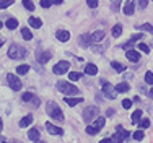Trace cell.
I'll return each mask as SVG.
<instances>
[{
	"instance_id": "obj_1",
	"label": "cell",
	"mask_w": 153,
	"mask_h": 143,
	"mask_svg": "<svg viewBox=\"0 0 153 143\" xmlns=\"http://www.w3.org/2000/svg\"><path fill=\"white\" fill-rule=\"evenodd\" d=\"M46 112H47V116L52 117L54 120H57V122H64V114H62L59 104H56V102H47Z\"/></svg>"
},
{
	"instance_id": "obj_2",
	"label": "cell",
	"mask_w": 153,
	"mask_h": 143,
	"mask_svg": "<svg viewBox=\"0 0 153 143\" xmlns=\"http://www.w3.org/2000/svg\"><path fill=\"white\" fill-rule=\"evenodd\" d=\"M26 52L28 50L25 49L23 46H20V44H12L10 49H8V57L13 59V60H20V59L26 57Z\"/></svg>"
},
{
	"instance_id": "obj_3",
	"label": "cell",
	"mask_w": 153,
	"mask_h": 143,
	"mask_svg": "<svg viewBox=\"0 0 153 143\" xmlns=\"http://www.w3.org/2000/svg\"><path fill=\"white\" fill-rule=\"evenodd\" d=\"M57 91H60L62 94L68 96V94H76L78 93V88H76L75 85H72V83H68V82L60 80V82L57 83Z\"/></svg>"
},
{
	"instance_id": "obj_4",
	"label": "cell",
	"mask_w": 153,
	"mask_h": 143,
	"mask_svg": "<svg viewBox=\"0 0 153 143\" xmlns=\"http://www.w3.org/2000/svg\"><path fill=\"white\" fill-rule=\"evenodd\" d=\"M98 114H100V109H98L96 106H88V107H85V111H83V120H85V122L96 120Z\"/></svg>"
},
{
	"instance_id": "obj_5",
	"label": "cell",
	"mask_w": 153,
	"mask_h": 143,
	"mask_svg": "<svg viewBox=\"0 0 153 143\" xmlns=\"http://www.w3.org/2000/svg\"><path fill=\"white\" fill-rule=\"evenodd\" d=\"M104 124H106V119H104V117H98V119L94 120L93 125H88V127H86V133H88V135H96Z\"/></svg>"
},
{
	"instance_id": "obj_6",
	"label": "cell",
	"mask_w": 153,
	"mask_h": 143,
	"mask_svg": "<svg viewBox=\"0 0 153 143\" xmlns=\"http://www.w3.org/2000/svg\"><path fill=\"white\" fill-rule=\"evenodd\" d=\"M103 94L104 98H108V99H116V96H117V90H116V86H112L111 83H103Z\"/></svg>"
},
{
	"instance_id": "obj_7",
	"label": "cell",
	"mask_w": 153,
	"mask_h": 143,
	"mask_svg": "<svg viewBox=\"0 0 153 143\" xmlns=\"http://www.w3.org/2000/svg\"><path fill=\"white\" fill-rule=\"evenodd\" d=\"M130 137V133L127 130H124L122 127H117L116 129V133H114V137H112V142L114 143H124L127 140V138Z\"/></svg>"
},
{
	"instance_id": "obj_8",
	"label": "cell",
	"mask_w": 153,
	"mask_h": 143,
	"mask_svg": "<svg viewBox=\"0 0 153 143\" xmlns=\"http://www.w3.org/2000/svg\"><path fill=\"white\" fill-rule=\"evenodd\" d=\"M7 82H8V86L12 88L13 91H20L21 90V86H23V83H21V80L20 78H16L13 73H8L7 75Z\"/></svg>"
},
{
	"instance_id": "obj_9",
	"label": "cell",
	"mask_w": 153,
	"mask_h": 143,
	"mask_svg": "<svg viewBox=\"0 0 153 143\" xmlns=\"http://www.w3.org/2000/svg\"><path fill=\"white\" fill-rule=\"evenodd\" d=\"M21 99L25 102H28V104H31L33 107H39V104H41V99L33 93H25L23 96H21Z\"/></svg>"
},
{
	"instance_id": "obj_10",
	"label": "cell",
	"mask_w": 153,
	"mask_h": 143,
	"mask_svg": "<svg viewBox=\"0 0 153 143\" xmlns=\"http://www.w3.org/2000/svg\"><path fill=\"white\" fill-rule=\"evenodd\" d=\"M70 68V64H68L67 60H60V62H57L56 65H54V73L56 75H62V73H67V70Z\"/></svg>"
},
{
	"instance_id": "obj_11",
	"label": "cell",
	"mask_w": 153,
	"mask_h": 143,
	"mask_svg": "<svg viewBox=\"0 0 153 143\" xmlns=\"http://www.w3.org/2000/svg\"><path fill=\"white\" fill-rule=\"evenodd\" d=\"M51 57H52V54H51L49 50H38V52H36V60L41 65L46 64V62H49Z\"/></svg>"
},
{
	"instance_id": "obj_12",
	"label": "cell",
	"mask_w": 153,
	"mask_h": 143,
	"mask_svg": "<svg viewBox=\"0 0 153 143\" xmlns=\"http://www.w3.org/2000/svg\"><path fill=\"white\" fill-rule=\"evenodd\" d=\"M78 44L82 47H90L93 44V38H91V34H82L78 38Z\"/></svg>"
},
{
	"instance_id": "obj_13",
	"label": "cell",
	"mask_w": 153,
	"mask_h": 143,
	"mask_svg": "<svg viewBox=\"0 0 153 143\" xmlns=\"http://www.w3.org/2000/svg\"><path fill=\"white\" fill-rule=\"evenodd\" d=\"M56 38L59 39L60 42H67L68 39H70V33H68L67 29H59V31L56 33Z\"/></svg>"
},
{
	"instance_id": "obj_14",
	"label": "cell",
	"mask_w": 153,
	"mask_h": 143,
	"mask_svg": "<svg viewBox=\"0 0 153 143\" xmlns=\"http://www.w3.org/2000/svg\"><path fill=\"white\" fill-rule=\"evenodd\" d=\"M46 129H47V132H49L51 135H62L64 133V130H62L60 127H56L54 124H51V122L46 124Z\"/></svg>"
},
{
	"instance_id": "obj_15",
	"label": "cell",
	"mask_w": 153,
	"mask_h": 143,
	"mask_svg": "<svg viewBox=\"0 0 153 143\" xmlns=\"http://www.w3.org/2000/svg\"><path fill=\"white\" fill-rule=\"evenodd\" d=\"M126 57L129 59L130 62H138V60H140V54H138L137 50H134V49H127Z\"/></svg>"
},
{
	"instance_id": "obj_16",
	"label": "cell",
	"mask_w": 153,
	"mask_h": 143,
	"mask_svg": "<svg viewBox=\"0 0 153 143\" xmlns=\"http://www.w3.org/2000/svg\"><path fill=\"white\" fill-rule=\"evenodd\" d=\"M134 12H135V3H134V0H129V2L126 3V7H124V13L134 15Z\"/></svg>"
},
{
	"instance_id": "obj_17",
	"label": "cell",
	"mask_w": 153,
	"mask_h": 143,
	"mask_svg": "<svg viewBox=\"0 0 153 143\" xmlns=\"http://www.w3.org/2000/svg\"><path fill=\"white\" fill-rule=\"evenodd\" d=\"M28 23H30V26L36 28V29L42 26V20H41V18H36V16H30V20H28Z\"/></svg>"
},
{
	"instance_id": "obj_18",
	"label": "cell",
	"mask_w": 153,
	"mask_h": 143,
	"mask_svg": "<svg viewBox=\"0 0 153 143\" xmlns=\"http://www.w3.org/2000/svg\"><path fill=\"white\" fill-rule=\"evenodd\" d=\"M80 102H83V98H68V96H65V104H68L70 107L80 104Z\"/></svg>"
},
{
	"instance_id": "obj_19",
	"label": "cell",
	"mask_w": 153,
	"mask_h": 143,
	"mask_svg": "<svg viewBox=\"0 0 153 143\" xmlns=\"http://www.w3.org/2000/svg\"><path fill=\"white\" fill-rule=\"evenodd\" d=\"M33 120H34V119H33V116H31V114L25 116L23 119L20 120V127H23V129H25V127H30L31 124H33Z\"/></svg>"
},
{
	"instance_id": "obj_20",
	"label": "cell",
	"mask_w": 153,
	"mask_h": 143,
	"mask_svg": "<svg viewBox=\"0 0 153 143\" xmlns=\"http://www.w3.org/2000/svg\"><path fill=\"white\" fill-rule=\"evenodd\" d=\"M104 31H94L93 34H91V38H93V42H101L104 39Z\"/></svg>"
},
{
	"instance_id": "obj_21",
	"label": "cell",
	"mask_w": 153,
	"mask_h": 143,
	"mask_svg": "<svg viewBox=\"0 0 153 143\" xmlns=\"http://www.w3.org/2000/svg\"><path fill=\"white\" fill-rule=\"evenodd\" d=\"M28 138H30L31 142H38L39 140V130L38 129H31L28 132Z\"/></svg>"
},
{
	"instance_id": "obj_22",
	"label": "cell",
	"mask_w": 153,
	"mask_h": 143,
	"mask_svg": "<svg viewBox=\"0 0 153 143\" xmlns=\"http://www.w3.org/2000/svg\"><path fill=\"white\" fill-rule=\"evenodd\" d=\"M85 73H86V75H96V73H98V67H96V65H93V64H88L85 67Z\"/></svg>"
},
{
	"instance_id": "obj_23",
	"label": "cell",
	"mask_w": 153,
	"mask_h": 143,
	"mask_svg": "<svg viewBox=\"0 0 153 143\" xmlns=\"http://www.w3.org/2000/svg\"><path fill=\"white\" fill-rule=\"evenodd\" d=\"M5 26L8 29H16L18 28V20H15V18H8V20L5 21Z\"/></svg>"
},
{
	"instance_id": "obj_24",
	"label": "cell",
	"mask_w": 153,
	"mask_h": 143,
	"mask_svg": "<svg viewBox=\"0 0 153 143\" xmlns=\"http://www.w3.org/2000/svg\"><path fill=\"white\" fill-rule=\"evenodd\" d=\"M116 90H117L119 93H127V91L130 90V86H129V83L124 82V83H119V85L116 86Z\"/></svg>"
},
{
	"instance_id": "obj_25",
	"label": "cell",
	"mask_w": 153,
	"mask_h": 143,
	"mask_svg": "<svg viewBox=\"0 0 153 143\" xmlns=\"http://www.w3.org/2000/svg\"><path fill=\"white\" fill-rule=\"evenodd\" d=\"M111 67L116 72H126V65H122L121 62H111Z\"/></svg>"
},
{
	"instance_id": "obj_26",
	"label": "cell",
	"mask_w": 153,
	"mask_h": 143,
	"mask_svg": "<svg viewBox=\"0 0 153 143\" xmlns=\"http://www.w3.org/2000/svg\"><path fill=\"white\" fill-rule=\"evenodd\" d=\"M140 119H142V111H140V109L134 111V114H132V124H138V122H140Z\"/></svg>"
},
{
	"instance_id": "obj_27",
	"label": "cell",
	"mask_w": 153,
	"mask_h": 143,
	"mask_svg": "<svg viewBox=\"0 0 153 143\" xmlns=\"http://www.w3.org/2000/svg\"><path fill=\"white\" fill-rule=\"evenodd\" d=\"M121 34H122V24H116V26H112V36H114V38H119Z\"/></svg>"
},
{
	"instance_id": "obj_28",
	"label": "cell",
	"mask_w": 153,
	"mask_h": 143,
	"mask_svg": "<svg viewBox=\"0 0 153 143\" xmlns=\"http://www.w3.org/2000/svg\"><path fill=\"white\" fill-rule=\"evenodd\" d=\"M21 36H23L26 41H31V39H33V33H31L28 28H23V29H21Z\"/></svg>"
},
{
	"instance_id": "obj_29",
	"label": "cell",
	"mask_w": 153,
	"mask_h": 143,
	"mask_svg": "<svg viewBox=\"0 0 153 143\" xmlns=\"http://www.w3.org/2000/svg\"><path fill=\"white\" fill-rule=\"evenodd\" d=\"M137 29H140V31H148V33H153V26L150 23H145V24H138V26H135Z\"/></svg>"
},
{
	"instance_id": "obj_30",
	"label": "cell",
	"mask_w": 153,
	"mask_h": 143,
	"mask_svg": "<svg viewBox=\"0 0 153 143\" xmlns=\"http://www.w3.org/2000/svg\"><path fill=\"white\" fill-rule=\"evenodd\" d=\"M82 76L83 75H82V73H78V72H70V73H68V78H70L72 82H78Z\"/></svg>"
},
{
	"instance_id": "obj_31",
	"label": "cell",
	"mask_w": 153,
	"mask_h": 143,
	"mask_svg": "<svg viewBox=\"0 0 153 143\" xmlns=\"http://www.w3.org/2000/svg\"><path fill=\"white\" fill-rule=\"evenodd\" d=\"M30 72V65H20V67L16 68V73L18 75H25V73Z\"/></svg>"
},
{
	"instance_id": "obj_32",
	"label": "cell",
	"mask_w": 153,
	"mask_h": 143,
	"mask_svg": "<svg viewBox=\"0 0 153 143\" xmlns=\"http://www.w3.org/2000/svg\"><path fill=\"white\" fill-rule=\"evenodd\" d=\"M23 7H25L26 10H30V12H33V10H34V5H33L31 0H23Z\"/></svg>"
},
{
	"instance_id": "obj_33",
	"label": "cell",
	"mask_w": 153,
	"mask_h": 143,
	"mask_svg": "<svg viewBox=\"0 0 153 143\" xmlns=\"http://www.w3.org/2000/svg\"><path fill=\"white\" fill-rule=\"evenodd\" d=\"M138 49H140L142 52H145V54L150 52V46H147L145 42H138Z\"/></svg>"
},
{
	"instance_id": "obj_34",
	"label": "cell",
	"mask_w": 153,
	"mask_h": 143,
	"mask_svg": "<svg viewBox=\"0 0 153 143\" xmlns=\"http://www.w3.org/2000/svg\"><path fill=\"white\" fill-rule=\"evenodd\" d=\"M138 125H140V129H148V127H150V120L148 119H142L140 122H138Z\"/></svg>"
},
{
	"instance_id": "obj_35",
	"label": "cell",
	"mask_w": 153,
	"mask_h": 143,
	"mask_svg": "<svg viewBox=\"0 0 153 143\" xmlns=\"http://www.w3.org/2000/svg\"><path fill=\"white\" fill-rule=\"evenodd\" d=\"M147 5H148V0H137L138 10H145V8H147Z\"/></svg>"
},
{
	"instance_id": "obj_36",
	"label": "cell",
	"mask_w": 153,
	"mask_h": 143,
	"mask_svg": "<svg viewBox=\"0 0 153 143\" xmlns=\"http://www.w3.org/2000/svg\"><path fill=\"white\" fill-rule=\"evenodd\" d=\"M10 5H13V0H0V8H8Z\"/></svg>"
},
{
	"instance_id": "obj_37",
	"label": "cell",
	"mask_w": 153,
	"mask_h": 143,
	"mask_svg": "<svg viewBox=\"0 0 153 143\" xmlns=\"http://www.w3.org/2000/svg\"><path fill=\"white\" fill-rule=\"evenodd\" d=\"M145 83L153 85V73H152V72H147V73H145Z\"/></svg>"
},
{
	"instance_id": "obj_38",
	"label": "cell",
	"mask_w": 153,
	"mask_h": 143,
	"mask_svg": "<svg viewBox=\"0 0 153 143\" xmlns=\"http://www.w3.org/2000/svg\"><path fill=\"white\" fill-rule=\"evenodd\" d=\"M134 138H135L137 142H140V140H143V129L142 130H137L135 133H134Z\"/></svg>"
},
{
	"instance_id": "obj_39",
	"label": "cell",
	"mask_w": 153,
	"mask_h": 143,
	"mask_svg": "<svg viewBox=\"0 0 153 143\" xmlns=\"http://www.w3.org/2000/svg\"><path fill=\"white\" fill-rule=\"evenodd\" d=\"M52 3H54V0H41V7H42V8H49Z\"/></svg>"
},
{
	"instance_id": "obj_40",
	"label": "cell",
	"mask_w": 153,
	"mask_h": 143,
	"mask_svg": "<svg viewBox=\"0 0 153 143\" xmlns=\"http://www.w3.org/2000/svg\"><path fill=\"white\" fill-rule=\"evenodd\" d=\"M134 42H135V41H132V39H129V41H127V42H124V44H121V49H126V50H127V49H129V47L132 46Z\"/></svg>"
},
{
	"instance_id": "obj_41",
	"label": "cell",
	"mask_w": 153,
	"mask_h": 143,
	"mask_svg": "<svg viewBox=\"0 0 153 143\" xmlns=\"http://www.w3.org/2000/svg\"><path fill=\"white\" fill-rule=\"evenodd\" d=\"M122 107L124 109H130V107H132V101H130V99H124L122 101Z\"/></svg>"
},
{
	"instance_id": "obj_42",
	"label": "cell",
	"mask_w": 153,
	"mask_h": 143,
	"mask_svg": "<svg viewBox=\"0 0 153 143\" xmlns=\"http://www.w3.org/2000/svg\"><path fill=\"white\" fill-rule=\"evenodd\" d=\"M86 3H88L90 8H96L98 7V0H86Z\"/></svg>"
},
{
	"instance_id": "obj_43",
	"label": "cell",
	"mask_w": 153,
	"mask_h": 143,
	"mask_svg": "<svg viewBox=\"0 0 153 143\" xmlns=\"http://www.w3.org/2000/svg\"><path fill=\"white\" fill-rule=\"evenodd\" d=\"M142 38H143V34H142V33H137V34H134V36H132V38H130V39L137 42V41H140Z\"/></svg>"
},
{
	"instance_id": "obj_44",
	"label": "cell",
	"mask_w": 153,
	"mask_h": 143,
	"mask_svg": "<svg viewBox=\"0 0 153 143\" xmlns=\"http://www.w3.org/2000/svg\"><path fill=\"white\" fill-rule=\"evenodd\" d=\"M93 50H96V52H103V50H104V47H101V46H93Z\"/></svg>"
},
{
	"instance_id": "obj_45",
	"label": "cell",
	"mask_w": 153,
	"mask_h": 143,
	"mask_svg": "<svg viewBox=\"0 0 153 143\" xmlns=\"http://www.w3.org/2000/svg\"><path fill=\"white\" fill-rule=\"evenodd\" d=\"M100 143H114V142H112V138H103Z\"/></svg>"
},
{
	"instance_id": "obj_46",
	"label": "cell",
	"mask_w": 153,
	"mask_h": 143,
	"mask_svg": "<svg viewBox=\"0 0 153 143\" xmlns=\"http://www.w3.org/2000/svg\"><path fill=\"white\" fill-rule=\"evenodd\" d=\"M148 96L153 98V90H148Z\"/></svg>"
},
{
	"instance_id": "obj_47",
	"label": "cell",
	"mask_w": 153,
	"mask_h": 143,
	"mask_svg": "<svg viewBox=\"0 0 153 143\" xmlns=\"http://www.w3.org/2000/svg\"><path fill=\"white\" fill-rule=\"evenodd\" d=\"M54 3H56V5H60V3H62V0H54Z\"/></svg>"
},
{
	"instance_id": "obj_48",
	"label": "cell",
	"mask_w": 153,
	"mask_h": 143,
	"mask_svg": "<svg viewBox=\"0 0 153 143\" xmlns=\"http://www.w3.org/2000/svg\"><path fill=\"white\" fill-rule=\"evenodd\" d=\"M2 129H3V122H2V119H0V132H2Z\"/></svg>"
},
{
	"instance_id": "obj_49",
	"label": "cell",
	"mask_w": 153,
	"mask_h": 143,
	"mask_svg": "<svg viewBox=\"0 0 153 143\" xmlns=\"http://www.w3.org/2000/svg\"><path fill=\"white\" fill-rule=\"evenodd\" d=\"M3 42H5V39H0V47L3 46Z\"/></svg>"
},
{
	"instance_id": "obj_50",
	"label": "cell",
	"mask_w": 153,
	"mask_h": 143,
	"mask_svg": "<svg viewBox=\"0 0 153 143\" xmlns=\"http://www.w3.org/2000/svg\"><path fill=\"white\" fill-rule=\"evenodd\" d=\"M111 2H114V3H121V0H111Z\"/></svg>"
},
{
	"instance_id": "obj_51",
	"label": "cell",
	"mask_w": 153,
	"mask_h": 143,
	"mask_svg": "<svg viewBox=\"0 0 153 143\" xmlns=\"http://www.w3.org/2000/svg\"><path fill=\"white\" fill-rule=\"evenodd\" d=\"M34 143H46V142H41V140H38V142H34Z\"/></svg>"
},
{
	"instance_id": "obj_52",
	"label": "cell",
	"mask_w": 153,
	"mask_h": 143,
	"mask_svg": "<svg viewBox=\"0 0 153 143\" xmlns=\"http://www.w3.org/2000/svg\"><path fill=\"white\" fill-rule=\"evenodd\" d=\"M12 143H21V142H18V140H15V142H12Z\"/></svg>"
},
{
	"instance_id": "obj_53",
	"label": "cell",
	"mask_w": 153,
	"mask_h": 143,
	"mask_svg": "<svg viewBox=\"0 0 153 143\" xmlns=\"http://www.w3.org/2000/svg\"><path fill=\"white\" fill-rule=\"evenodd\" d=\"M152 46H153V41H152Z\"/></svg>"
},
{
	"instance_id": "obj_54",
	"label": "cell",
	"mask_w": 153,
	"mask_h": 143,
	"mask_svg": "<svg viewBox=\"0 0 153 143\" xmlns=\"http://www.w3.org/2000/svg\"><path fill=\"white\" fill-rule=\"evenodd\" d=\"M2 143H5V142H2Z\"/></svg>"
},
{
	"instance_id": "obj_55",
	"label": "cell",
	"mask_w": 153,
	"mask_h": 143,
	"mask_svg": "<svg viewBox=\"0 0 153 143\" xmlns=\"http://www.w3.org/2000/svg\"><path fill=\"white\" fill-rule=\"evenodd\" d=\"M0 26H2V24H0Z\"/></svg>"
}]
</instances>
